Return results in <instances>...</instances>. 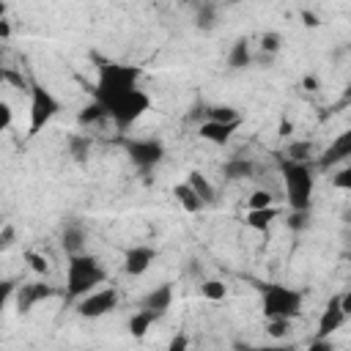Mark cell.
I'll return each instance as SVG.
<instances>
[{"mask_svg": "<svg viewBox=\"0 0 351 351\" xmlns=\"http://www.w3.org/2000/svg\"><path fill=\"white\" fill-rule=\"evenodd\" d=\"M140 80H143V69L140 66L118 63V60H99V66H96V82H93L90 93H93V99L110 115V107H115L134 88H140Z\"/></svg>", "mask_w": 351, "mask_h": 351, "instance_id": "6da1fadb", "label": "cell"}, {"mask_svg": "<svg viewBox=\"0 0 351 351\" xmlns=\"http://www.w3.org/2000/svg\"><path fill=\"white\" fill-rule=\"evenodd\" d=\"M104 282H107V269L96 255H90L88 250L69 255V261H66V296H71L77 302L80 296L96 291Z\"/></svg>", "mask_w": 351, "mask_h": 351, "instance_id": "7a4b0ae2", "label": "cell"}, {"mask_svg": "<svg viewBox=\"0 0 351 351\" xmlns=\"http://www.w3.org/2000/svg\"><path fill=\"white\" fill-rule=\"evenodd\" d=\"M280 176H282L288 208H293V211H310L313 192H315V170H313V165L285 156L280 162Z\"/></svg>", "mask_w": 351, "mask_h": 351, "instance_id": "3957f363", "label": "cell"}, {"mask_svg": "<svg viewBox=\"0 0 351 351\" xmlns=\"http://www.w3.org/2000/svg\"><path fill=\"white\" fill-rule=\"evenodd\" d=\"M304 293L299 288L282 285V282H269L261 291V313L263 318H296L302 313Z\"/></svg>", "mask_w": 351, "mask_h": 351, "instance_id": "277c9868", "label": "cell"}, {"mask_svg": "<svg viewBox=\"0 0 351 351\" xmlns=\"http://www.w3.org/2000/svg\"><path fill=\"white\" fill-rule=\"evenodd\" d=\"M27 96H30V110H27V134L30 137H36L38 132H44L49 123H52V118L60 112V101H58V96L47 88V85H41V82H30V88H27Z\"/></svg>", "mask_w": 351, "mask_h": 351, "instance_id": "5b68a950", "label": "cell"}, {"mask_svg": "<svg viewBox=\"0 0 351 351\" xmlns=\"http://www.w3.org/2000/svg\"><path fill=\"white\" fill-rule=\"evenodd\" d=\"M148 110H151V93L140 85V88H134L126 99H121L115 107H110V121L115 123V129L126 132V129L134 126Z\"/></svg>", "mask_w": 351, "mask_h": 351, "instance_id": "8992f818", "label": "cell"}, {"mask_svg": "<svg viewBox=\"0 0 351 351\" xmlns=\"http://www.w3.org/2000/svg\"><path fill=\"white\" fill-rule=\"evenodd\" d=\"M118 291L112 288V285H99L96 291H90V293H85V296H80L77 302H74V310H77V315L80 318H88V321H96V318H104V315H110L115 307H118Z\"/></svg>", "mask_w": 351, "mask_h": 351, "instance_id": "52a82bcc", "label": "cell"}, {"mask_svg": "<svg viewBox=\"0 0 351 351\" xmlns=\"http://www.w3.org/2000/svg\"><path fill=\"white\" fill-rule=\"evenodd\" d=\"M123 151L129 156V162L140 170V173H151L162 159H165V143L156 137H134L123 143Z\"/></svg>", "mask_w": 351, "mask_h": 351, "instance_id": "ba28073f", "label": "cell"}, {"mask_svg": "<svg viewBox=\"0 0 351 351\" xmlns=\"http://www.w3.org/2000/svg\"><path fill=\"white\" fill-rule=\"evenodd\" d=\"M156 258H159L156 247H151V244H132V247L123 252V261H121L123 274H126V277H143V274L154 266Z\"/></svg>", "mask_w": 351, "mask_h": 351, "instance_id": "9c48e42d", "label": "cell"}, {"mask_svg": "<svg viewBox=\"0 0 351 351\" xmlns=\"http://www.w3.org/2000/svg\"><path fill=\"white\" fill-rule=\"evenodd\" d=\"M52 296H55V288L49 282H44V280L25 282V285L16 288V310H19V315H27L36 304H41V302H47Z\"/></svg>", "mask_w": 351, "mask_h": 351, "instance_id": "30bf717a", "label": "cell"}, {"mask_svg": "<svg viewBox=\"0 0 351 351\" xmlns=\"http://www.w3.org/2000/svg\"><path fill=\"white\" fill-rule=\"evenodd\" d=\"M348 159H351V126L343 129V132L324 148V154L318 156V167H321V170H329V167H337V165H343V162H348Z\"/></svg>", "mask_w": 351, "mask_h": 351, "instance_id": "8fae6325", "label": "cell"}, {"mask_svg": "<svg viewBox=\"0 0 351 351\" xmlns=\"http://www.w3.org/2000/svg\"><path fill=\"white\" fill-rule=\"evenodd\" d=\"M239 126H241V121H211V118H206L197 126V137L211 143V145H228Z\"/></svg>", "mask_w": 351, "mask_h": 351, "instance_id": "7c38bea8", "label": "cell"}, {"mask_svg": "<svg viewBox=\"0 0 351 351\" xmlns=\"http://www.w3.org/2000/svg\"><path fill=\"white\" fill-rule=\"evenodd\" d=\"M346 313H343V307H340V293L337 296H332L326 304H324V310H321V315H318V329H315V337H332L337 329H343V324H346Z\"/></svg>", "mask_w": 351, "mask_h": 351, "instance_id": "4fadbf2b", "label": "cell"}, {"mask_svg": "<svg viewBox=\"0 0 351 351\" xmlns=\"http://www.w3.org/2000/svg\"><path fill=\"white\" fill-rule=\"evenodd\" d=\"M173 296H176L173 285L165 282V285H156L154 291H148V293L140 299V307H145V310H151L156 318H162V315L173 307Z\"/></svg>", "mask_w": 351, "mask_h": 351, "instance_id": "5bb4252c", "label": "cell"}, {"mask_svg": "<svg viewBox=\"0 0 351 351\" xmlns=\"http://www.w3.org/2000/svg\"><path fill=\"white\" fill-rule=\"evenodd\" d=\"M173 197H176V203L186 211V214H200L203 208H206V203H203V197L189 186V181H181V184H176L173 186Z\"/></svg>", "mask_w": 351, "mask_h": 351, "instance_id": "9a60e30c", "label": "cell"}, {"mask_svg": "<svg viewBox=\"0 0 351 351\" xmlns=\"http://www.w3.org/2000/svg\"><path fill=\"white\" fill-rule=\"evenodd\" d=\"M277 217H280V208H274V206H266V208H247L244 225H247L250 230L263 233V230H269V228H271V222H274Z\"/></svg>", "mask_w": 351, "mask_h": 351, "instance_id": "2e32d148", "label": "cell"}, {"mask_svg": "<svg viewBox=\"0 0 351 351\" xmlns=\"http://www.w3.org/2000/svg\"><path fill=\"white\" fill-rule=\"evenodd\" d=\"M60 244H63L66 255L82 252L85 250V228L80 222H66L63 230H60Z\"/></svg>", "mask_w": 351, "mask_h": 351, "instance_id": "e0dca14e", "label": "cell"}, {"mask_svg": "<svg viewBox=\"0 0 351 351\" xmlns=\"http://www.w3.org/2000/svg\"><path fill=\"white\" fill-rule=\"evenodd\" d=\"M247 66H252V47H250V41L241 36V38H236V41L230 44V49H228V69L239 71V69H247Z\"/></svg>", "mask_w": 351, "mask_h": 351, "instance_id": "ac0fdd59", "label": "cell"}, {"mask_svg": "<svg viewBox=\"0 0 351 351\" xmlns=\"http://www.w3.org/2000/svg\"><path fill=\"white\" fill-rule=\"evenodd\" d=\"M156 321H159V318H156L151 310H145V307H137V310L129 315V324H126V326H129V335H132L134 340H143V337L148 335V329H151Z\"/></svg>", "mask_w": 351, "mask_h": 351, "instance_id": "d6986e66", "label": "cell"}, {"mask_svg": "<svg viewBox=\"0 0 351 351\" xmlns=\"http://www.w3.org/2000/svg\"><path fill=\"white\" fill-rule=\"evenodd\" d=\"M101 121H110V115H107V110L93 99L90 104H85L80 112H77V123L80 126H96V123H101Z\"/></svg>", "mask_w": 351, "mask_h": 351, "instance_id": "ffe728a7", "label": "cell"}, {"mask_svg": "<svg viewBox=\"0 0 351 351\" xmlns=\"http://www.w3.org/2000/svg\"><path fill=\"white\" fill-rule=\"evenodd\" d=\"M252 162L250 159H241V156H236V159H230V162H225V167H222V173H225V178H230V181H244V178H252Z\"/></svg>", "mask_w": 351, "mask_h": 351, "instance_id": "44dd1931", "label": "cell"}, {"mask_svg": "<svg viewBox=\"0 0 351 351\" xmlns=\"http://www.w3.org/2000/svg\"><path fill=\"white\" fill-rule=\"evenodd\" d=\"M186 181H189V186L203 197V203H206V206H211V203H214V186L208 184V178H206L200 170H189V173H186Z\"/></svg>", "mask_w": 351, "mask_h": 351, "instance_id": "7402d4cb", "label": "cell"}, {"mask_svg": "<svg viewBox=\"0 0 351 351\" xmlns=\"http://www.w3.org/2000/svg\"><path fill=\"white\" fill-rule=\"evenodd\" d=\"M200 293H203L208 302H225L228 285H225L222 280H203V282H200Z\"/></svg>", "mask_w": 351, "mask_h": 351, "instance_id": "603a6c76", "label": "cell"}, {"mask_svg": "<svg viewBox=\"0 0 351 351\" xmlns=\"http://www.w3.org/2000/svg\"><path fill=\"white\" fill-rule=\"evenodd\" d=\"M258 47H261V52H263V55H277V52H280V47H282V36H280L277 30H266V33H261Z\"/></svg>", "mask_w": 351, "mask_h": 351, "instance_id": "cb8c5ba5", "label": "cell"}, {"mask_svg": "<svg viewBox=\"0 0 351 351\" xmlns=\"http://www.w3.org/2000/svg\"><path fill=\"white\" fill-rule=\"evenodd\" d=\"M266 335L282 340L291 335V318H266Z\"/></svg>", "mask_w": 351, "mask_h": 351, "instance_id": "d4e9b609", "label": "cell"}, {"mask_svg": "<svg viewBox=\"0 0 351 351\" xmlns=\"http://www.w3.org/2000/svg\"><path fill=\"white\" fill-rule=\"evenodd\" d=\"M214 19H217L214 3H203V5L195 11V25H197L200 30H211V27H214Z\"/></svg>", "mask_w": 351, "mask_h": 351, "instance_id": "484cf974", "label": "cell"}, {"mask_svg": "<svg viewBox=\"0 0 351 351\" xmlns=\"http://www.w3.org/2000/svg\"><path fill=\"white\" fill-rule=\"evenodd\" d=\"M206 118H211V121H241V115L230 104H214V107H208L206 110Z\"/></svg>", "mask_w": 351, "mask_h": 351, "instance_id": "4316f807", "label": "cell"}, {"mask_svg": "<svg viewBox=\"0 0 351 351\" xmlns=\"http://www.w3.org/2000/svg\"><path fill=\"white\" fill-rule=\"evenodd\" d=\"M69 151H71V156L77 162H85L88 159V151H90V140L82 137V134H74V137H69Z\"/></svg>", "mask_w": 351, "mask_h": 351, "instance_id": "83f0119b", "label": "cell"}, {"mask_svg": "<svg viewBox=\"0 0 351 351\" xmlns=\"http://www.w3.org/2000/svg\"><path fill=\"white\" fill-rule=\"evenodd\" d=\"M22 258H25V263L30 266V271H36V274H41V277L49 271V261H47L41 252H36V250H27Z\"/></svg>", "mask_w": 351, "mask_h": 351, "instance_id": "f1b7e54d", "label": "cell"}, {"mask_svg": "<svg viewBox=\"0 0 351 351\" xmlns=\"http://www.w3.org/2000/svg\"><path fill=\"white\" fill-rule=\"evenodd\" d=\"M332 186L335 189H343V192H351V162L343 165V167H337L332 173Z\"/></svg>", "mask_w": 351, "mask_h": 351, "instance_id": "f546056e", "label": "cell"}, {"mask_svg": "<svg viewBox=\"0 0 351 351\" xmlns=\"http://www.w3.org/2000/svg\"><path fill=\"white\" fill-rule=\"evenodd\" d=\"M266 206H274V195L269 189H255L247 197V208H266Z\"/></svg>", "mask_w": 351, "mask_h": 351, "instance_id": "4dcf8cb0", "label": "cell"}, {"mask_svg": "<svg viewBox=\"0 0 351 351\" xmlns=\"http://www.w3.org/2000/svg\"><path fill=\"white\" fill-rule=\"evenodd\" d=\"M285 225H288L291 230H304V228L310 225V211H293V208H288Z\"/></svg>", "mask_w": 351, "mask_h": 351, "instance_id": "1f68e13d", "label": "cell"}, {"mask_svg": "<svg viewBox=\"0 0 351 351\" xmlns=\"http://www.w3.org/2000/svg\"><path fill=\"white\" fill-rule=\"evenodd\" d=\"M310 151H313V145H310V143H293V145L288 148V159L310 162Z\"/></svg>", "mask_w": 351, "mask_h": 351, "instance_id": "d6a6232c", "label": "cell"}, {"mask_svg": "<svg viewBox=\"0 0 351 351\" xmlns=\"http://www.w3.org/2000/svg\"><path fill=\"white\" fill-rule=\"evenodd\" d=\"M299 22H302L307 30H315V27H321V16H318L315 11H310V8H302V11H299Z\"/></svg>", "mask_w": 351, "mask_h": 351, "instance_id": "836d02e7", "label": "cell"}, {"mask_svg": "<svg viewBox=\"0 0 351 351\" xmlns=\"http://www.w3.org/2000/svg\"><path fill=\"white\" fill-rule=\"evenodd\" d=\"M0 115H3V129H11V123H14V110H11V104L8 101H0Z\"/></svg>", "mask_w": 351, "mask_h": 351, "instance_id": "e575fe53", "label": "cell"}, {"mask_svg": "<svg viewBox=\"0 0 351 351\" xmlns=\"http://www.w3.org/2000/svg\"><path fill=\"white\" fill-rule=\"evenodd\" d=\"M277 134H280V137H291V134H293V121H291V118H280Z\"/></svg>", "mask_w": 351, "mask_h": 351, "instance_id": "d590c367", "label": "cell"}, {"mask_svg": "<svg viewBox=\"0 0 351 351\" xmlns=\"http://www.w3.org/2000/svg\"><path fill=\"white\" fill-rule=\"evenodd\" d=\"M11 244H14V225H5V228H3V236H0V247L8 250Z\"/></svg>", "mask_w": 351, "mask_h": 351, "instance_id": "8d00e7d4", "label": "cell"}, {"mask_svg": "<svg viewBox=\"0 0 351 351\" xmlns=\"http://www.w3.org/2000/svg\"><path fill=\"white\" fill-rule=\"evenodd\" d=\"M340 307H343V313H346V315L351 318V288L340 293Z\"/></svg>", "mask_w": 351, "mask_h": 351, "instance_id": "74e56055", "label": "cell"}, {"mask_svg": "<svg viewBox=\"0 0 351 351\" xmlns=\"http://www.w3.org/2000/svg\"><path fill=\"white\" fill-rule=\"evenodd\" d=\"M186 346H189V340H186L184 335H178V337L170 340V351H181V348H186Z\"/></svg>", "mask_w": 351, "mask_h": 351, "instance_id": "f35d334b", "label": "cell"}, {"mask_svg": "<svg viewBox=\"0 0 351 351\" xmlns=\"http://www.w3.org/2000/svg\"><path fill=\"white\" fill-rule=\"evenodd\" d=\"M302 85H304V90H318V80H315L313 74H304V80H302Z\"/></svg>", "mask_w": 351, "mask_h": 351, "instance_id": "ab89813d", "label": "cell"}, {"mask_svg": "<svg viewBox=\"0 0 351 351\" xmlns=\"http://www.w3.org/2000/svg\"><path fill=\"white\" fill-rule=\"evenodd\" d=\"M8 33H11V25H8V19H3V22H0V36L8 38Z\"/></svg>", "mask_w": 351, "mask_h": 351, "instance_id": "60d3db41", "label": "cell"}, {"mask_svg": "<svg viewBox=\"0 0 351 351\" xmlns=\"http://www.w3.org/2000/svg\"><path fill=\"white\" fill-rule=\"evenodd\" d=\"M343 99H346V101H351V80H348V82H346V88H343Z\"/></svg>", "mask_w": 351, "mask_h": 351, "instance_id": "b9f144b4", "label": "cell"}, {"mask_svg": "<svg viewBox=\"0 0 351 351\" xmlns=\"http://www.w3.org/2000/svg\"><path fill=\"white\" fill-rule=\"evenodd\" d=\"M222 3H228V5H233V3H239V0H222Z\"/></svg>", "mask_w": 351, "mask_h": 351, "instance_id": "7bdbcfd3", "label": "cell"}]
</instances>
